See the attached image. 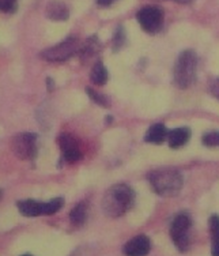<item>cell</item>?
Segmentation results:
<instances>
[{
    "label": "cell",
    "instance_id": "obj_1",
    "mask_svg": "<svg viewBox=\"0 0 219 256\" xmlns=\"http://www.w3.org/2000/svg\"><path fill=\"white\" fill-rule=\"evenodd\" d=\"M135 192L127 184H116L109 188L102 198V208L108 217L124 216L134 204Z\"/></svg>",
    "mask_w": 219,
    "mask_h": 256
},
{
    "label": "cell",
    "instance_id": "obj_2",
    "mask_svg": "<svg viewBox=\"0 0 219 256\" xmlns=\"http://www.w3.org/2000/svg\"><path fill=\"white\" fill-rule=\"evenodd\" d=\"M152 191L161 196H174L182 188L184 180L180 170L174 168H161L148 173Z\"/></svg>",
    "mask_w": 219,
    "mask_h": 256
},
{
    "label": "cell",
    "instance_id": "obj_3",
    "mask_svg": "<svg viewBox=\"0 0 219 256\" xmlns=\"http://www.w3.org/2000/svg\"><path fill=\"white\" fill-rule=\"evenodd\" d=\"M198 72V54L195 50H188L180 54L176 60L174 82L180 89H188L196 80Z\"/></svg>",
    "mask_w": 219,
    "mask_h": 256
},
{
    "label": "cell",
    "instance_id": "obj_4",
    "mask_svg": "<svg viewBox=\"0 0 219 256\" xmlns=\"http://www.w3.org/2000/svg\"><path fill=\"white\" fill-rule=\"evenodd\" d=\"M190 229H192V220L186 212L177 214L172 222L170 236L174 246L180 252H186L190 246Z\"/></svg>",
    "mask_w": 219,
    "mask_h": 256
},
{
    "label": "cell",
    "instance_id": "obj_5",
    "mask_svg": "<svg viewBox=\"0 0 219 256\" xmlns=\"http://www.w3.org/2000/svg\"><path fill=\"white\" fill-rule=\"evenodd\" d=\"M138 22L148 34H156L164 26V10L156 6H147L138 12Z\"/></svg>",
    "mask_w": 219,
    "mask_h": 256
},
{
    "label": "cell",
    "instance_id": "obj_6",
    "mask_svg": "<svg viewBox=\"0 0 219 256\" xmlns=\"http://www.w3.org/2000/svg\"><path fill=\"white\" fill-rule=\"evenodd\" d=\"M80 48H82V45L79 44L78 40L67 38L63 42L41 52V58L48 62H64L75 54L80 52Z\"/></svg>",
    "mask_w": 219,
    "mask_h": 256
},
{
    "label": "cell",
    "instance_id": "obj_7",
    "mask_svg": "<svg viewBox=\"0 0 219 256\" xmlns=\"http://www.w3.org/2000/svg\"><path fill=\"white\" fill-rule=\"evenodd\" d=\"M36 140L37 135L33 132L18 134L12 139V152L20 160H30L36 154Z\"/></svg>",
    "mask_w": 219,
    "mask_h": 256
},
{
    "label": "cell",
    "instance_id": "obj_8",
    "mask_svg": "<svg viewBox=\"0 0 219 256\" xmlns=\"http://www.w3.org/2000/svg\"><path fill=\"white\" fill-rule=\"evenodd\" d=\"M58 146L63 154V158L66 162H76L79 160H82L83 154L82 150L79 148V143L76 139L74 138L70 134H62L58 136Z\"/></svg>",
    "mask_w": 219,
    "mask_h": 256
},
{
    "label": "cell",
    "instance_id": "obj_9",
    "mask_svg": "<svg viewBox=\"0 0 219 256\" xmlns=\"http://www.w3.org/2000/svg\"><path fill=\"white\" fill-rule=\"evenodd\" d=\"M151 250L150 238L147 236L132 237L131 240L124 246V254L127 256H146Z\"/></svg>",
    "mask_w": 219,
    "mask_h": 256
},
{
    "label": "cell",
    "instance_id": "obj_10",
    "mask_svg": "<svg viewBox=\"0 0 219 256\" xmlns=\"http://www.w3.org/2000/svg\"><path fill=\"white\" fill-rule=\"evenodd\" d=\"M190 138V128H174L168 132V143L172 148H178L184 146Z\"/></svg>",
    "mask_w": 219,
    "mask_h": 256
},
{
    "label": "cell",
    "instance_id": "obj_11",
    "mask_svg": "<svg viewBox=\"0 0 219 256\" xmlns=\"http://www.w3.org/2000/svg\"><path fill=\"white\" fill-rule=\"evenodd\" d=\"M18 210L22 216L24 217H38V216H44V203L36 202L32 199H26V200H20L18 202Z\"/></svg>",
    "mask_w": 219,
    "mask_h": 256
},
{
    "label": "cell",
    "instance_id": "obj_12",
    "mask_svg": "<svg viewBox=\"0 0 219 256\" xmlns=\"http://www.w3.org/2000/svg\"><path fill=\"white\" fill-rule=\"evenodd\" d=\"M168 130L164 124L158 123L151 126L147 131L146 136H144V140L147 143H151V144H162V143L168 140Z\"/></svg>",
    "mask_w": 219,
    "mask_h": 256
},
{
    "label": "cell",
    "instance_id": "obj_13",
    "mask_svg": "<svg viewBox=\"0 0 219 256\" xmlns=\"http://www.w3.org/2000/svg\"><path fill=\"white\" fill-rule=\"evenodd\" d=\"M46 15L52 20H68V8L62 2H52L46 6Z\"/></svg>",
    "mask_w": 219,
    "mask_h": 256
},
{
    "label": "cell",
    "instance_id": "obj_14",
    "mask_svg": "<svg viewBox=\"0 0 219 256\" xmlns=\"http://www.w3.org/2000/svg\"><path fill=\"white\" fill-rule=\"evenodd\" d=\"M208 225L211 233V255L219 256V216H211Z\"/></svg>",
    "mask_w": 219,
    "mask_h": 256
},
{
    "label": "cell",
    "instance_id": "obj_15",
    "mask_svg": "<svg viewBox=\"0 0 219 256\" xmlns=\"http://www.w3.org/2000/svg\"><path fill=\"white\" fill-rule=\"evenodd\" d=\"M88 218V207L84 203H78L76 206L74 207L70 214V221L72 224L74 226H82L83 224L86 222Z\"/></svg>",
    "mask_w": 219,
    "mask_h": 256
},
{
    "label": "cell",
    "instance_id": "obj_16",
    "mask_svg": "<svg viewBox=\"0 0 219 256\" xmlns=\"http://www.w3.org/2000/svg\"><path fill=\"white\" fill-rule=\"evenodd\" d=\"M92 82L97 86H104L108 82V71L105 68L101 62L94 64V67L92 68V74H90Z\"/></svg>",
    "mask_w": 219,
    "mask_h": 256
},
{
    "label": "cell",
    "instance_id": "obj_17",
    "mask_svg": "<svg viewBox=\"0 0 219 256\" xmlns=\"http://www.w3.org/2000/svg\"><path fill=\"white\" fill-rule=\"evenodd\" d=\"M64 204L63 198H54L52 200H49L48 203H44V216H52L54 212H58Z\"/></svg>",
    "mask_w": 219,
    "mask_h": 256
},
{
    "label": "cell",
    "instance_id": "obj_18",
    "mask_svg": "<svg viewBox=\"0 0 219 256\" xmlns=\"http://www.w3.org/2000/svg\"><path fill=\"white\" fill-rule=\"evenodd\" d=\"M203 144L208 148H216L219 146V131H210L203 135Z\"/></svg>",
    "mask_w": 219,
    "mask_h": 256
},
{
    "label": "cell",
    "instance_id": "obj_19",
    "mask_svg": "<svg viewBox=\"0 0 219 256\" xmlns=\"http://www.w3.org/2000/svg\"><path fill=\"white\" fill-rule=\"evenodd\" d=\"M124 42H126V33H124V29L122 26H118L116 34L113 37V50H118L124 45Z\"/></svg>",
    "mask_w": 219,
    "mask_h": 256
},
{
    "label": "cell",
    "instance_id": "obj_20",
    "mask_svg": "<svg viewBox=\"0 0 219 256\" xmlns=\"http://www.w3.org/2000/svg\"><path fill=\"white\" fill-rule=\"evenodd\" d=\"M86 93L88 94V97H90L94 102H97L98 105H101V106H108V100L104 97L102 94L97 93L96 90L90 89V88L86 89Z\"/></svg>",
    "mask_w": 219,
    "mask_h": 256
},
{
    "label": "cell",
    "instance_id": "obj_21",
    "mask_svg": "<svg viewBox=\"0 0 219 256\" xmlns=\"http://www.w3.org/2000/svg\"><path fill=\"white\" fill-rule=\"evenodd\" d=\"M15 3H16V0H0V11H4V12L14 11Z\"/></svg>",
    "mask_w": 219,
    "mask_h": 256
},
{
    "label": "cell",
    "instance_id": "obj_22",
    "mask_svg": "<svg viewBox=\"0 0 219 256\" xmlns=\"http://www.w3.org/2000/svg\"><path fill=\"white\" fill-rule=\"evenodd\" d=\"M210 92H211V94H212L214 97H216V98L219 100V78L214 79V80L211 82V84H210Z\"/></svg>",
    "mask_w": 219,
    "mask_h": 256
},
{
    "label": "cell",
    "instance_id": "obj_23",
    "mask_svg": "<svg viewBox=\"0 0 219 256\" xmlns=\"http://www.w3.org/2000/svg\"><path fill=\"white\" fill-rule=\"evenodd\" d=\"M97 2L100 6H102V7H108V6L113 4L116 0H97Z\"/></svg>",
    "mask_w": 219,
    "mask_h": 256
},
{
    "label": "cell",
    "instance_id": "obj_24",
    "mask_svg": "<svg viewBox=\"0 0 219 256\" xmlns=\"http://www.w3.org/2000/svg\"><path fill=\"white\" fill-rule=\"evenodd\" d=\"M174 2H178V3H190L192 0H174Z\"/></svg>",
    "mask_w": 219,
    "mask_h": 256
},
{
    "label": "cell",
    "instance_id": "obj_25",
    "mask_svg": "<svg viewBox=\"0 0 219 256\" xmlns=\"http://www.w3.org/2000/svg\"><path fill=\"white\" fill-rule=\"evenodd\" d=\"M22 256H32V255H22Z\"/></svg>",
    "mask_w": 219,
    "mask_h": 256
}]
</instances>
